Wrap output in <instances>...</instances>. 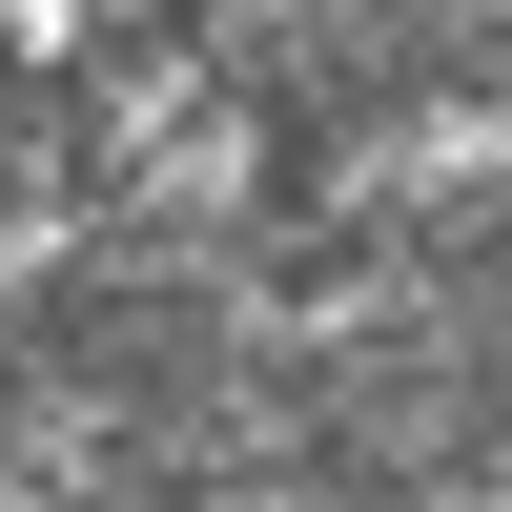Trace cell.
<instances>
[{
	"label": "cell",
	"mask_w": 512,
	"mask_h": 512,
	"mask_svg": "<svg viewBox=\"0 0 512 512\" xmlns=\"http://www.w3.org/2000/svg\"><path fill=\"white\" fill-rule=\"evenodd\" d=\"M103 41V0H0V62H82Z\"/></svg>",
	"instance_id": "1"
}]
</instances>
